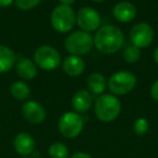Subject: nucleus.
Masks as SVG:
<instances>
[{"label":"nucleus","mask_w":158,"mask_h":158,"mask_svg":"<svg viewBox=\"0 0 158 158\" xmlns=\"http://www.w3.org/2000/svg\"><path fill=\"white\" fill-rule=\"evenodd\" d=\"M95 48L103 54L117 53L123 46L125 36L119 27L114 25H104L97 31L93 37Z\"/></svg>","instance_id":"f257e3e1"},{"label":"nucleus","mask_w":158,"mask_h":158,"mask_svg":"<svg viewBox=\"0 0 158 158\" xmlns=\"http://www.w3.org/2000/svg\"><path fill=\"white\" fill-rule=\"evenodd\" d=\"M121 112V103L114 94H101L94 103V114L98 119L103 123H112L119 116Z\"/></svg>","instance_id":"f03ea898"},{"label":"nucleus","mask_w":158,"mask_h":158,"mask_svg":"<svg viewBox=\"0 0 158 158\" xmlns=\"http://www.w3.org/2000/svg\"><path fill=\"white\" fill-rule=\"evenodd\" d=\"M94 42L93 37L90 33H87L84 31H77L69 34L66 37L64 47L66 51L73 55H86L92 50Z\"/></svg>","instance_id":"7ed1b4c3"},{"label":"nucleus","mask_w":158,"mask_h":158,"mask_svg":"<svg viewBox=\"0 0 158 158\" xmlns=\"http://www.w3.org/2000/svg\"><path fill=\"white\" fill-rule=\"evenodd\" d=\"M52 27L57 33L65 34L70 31L76 23V13L70 6L59 5L53 9L50 15Z\"/></svg>","instance_id":"20e7f679"},{"label":"nucleus","mask_w":158,"mask_h":158,"mask_svg":"<svg viewBox=\"0 0 158 158\" xmlns=\"http://www.w3.org/2000/svg\"><path fill=\"white\" fill-rule=\"evenodd\" d=\"M136 86V77L129 70L114 73L107 81V87L112 94L121 97L130 93Z\"/></svg>","instance_id":"39448f33"},{"label":"nucleus","mask_w":158,"mask_h":158,"mask_svg":"<svg viewBox=\"0 0 158 158\" xmlns=\"http://www.w3.org/2000/svg\"><path fill=\"white\" fill-rule=\"evenodd\" d=\"M33 61L37 67L44 70H54L61 65V55L59 51L51 46H41L34 52Z\"/></svg>","instance_id":"423d86ee"},{"label":"nucleus","mask_w":158,"mask_h":158,"mask_svg":"<svg viewBox=\"0 0 158 158\" xmlns=\"http://www.w3.org/2000/svg\"><path fill=\"white\" fill-rule=\"evenodd\" d=\"M84 118L76 112H66L60 117L59 131L64 138L74 139L84 129Z\"/></svg>","instance_id":"0eeeda50"},{"label":"nucleus","mask_w":158,"mask_h":158,"mask_svg":"<svg viewBox=\"0 0 158 158\" xmlns=\"http://www.w3.org/2000/svg\"><path fill=\"white\" fill-rule=\"evenodd\" d=\"M101 15L99 11L92 7H82L76 13V23L81 28V31L91 33L100 28Z\"/></svg>","instance_id":"6e6552de"},{"label":"nucleus","mask_w":158,"mask_h":158,"mask_svg":"<svg viewBox=\"0 0 158 158\" xmlns=\"http://www.w3.org/2000/svg\"><path fill=\"white\" fill-rule=\"evenodd\" d=\"M154 29L148 23L141 22L135 24L130 31V41L139 49L147 48L154 40Z\"/></svg>","instance_id":"1a4fd4ad"},{"label":"nucleus","mask_w":158,"mask_h":158,"mask_svg":"<svg viewBox=\"0 0 158 158\" xmlns=\"http://www.w3.org/2000/svg\"><path fill=\"white\" fill-rule=\"evenodd\" d=\"M22 114L25 120L28 121L31 125H39L42 123L47 118L46 108L39 102L34 101H26L22 106Z\"/></svg>","instance_id":"9d476101"},{"label":"nucleus","mask_w":158,"mask_h":158,"mask_svg":"<svg viewBox=\"0 0 158 158\" xmlns=\"http://www.w3.org/2000/svg\"><path fill=\"white\" fill-rule=\"evenodd\" d=\"M136 8L129 1H120L113 8V16L119 23H129L136 16Z\"/></svg>","instance_id":"9b49d317"},{"label":"nucleus","mask_w":158,"mask_h":158,"mask_svg":"<svg viewBox=\"0 0 158 158\" xmlns=\"http://www.w3.org/2000/svg\"><path fill=\"white\" fill-rule=\"evenodd\" d=\"M13 145L15 151L23 157L29 156L34 153L36 147V142L33 135L27 132H20L15 135L13 141Z\"/></svg>","instance_id":"f8f14e48"},{"label":"nucleus","mask_w":158,"mask_h":158,"mask_svg":"<svg viewBox=\"0 0 158 158\" xmlns=\"http://www.w3.org/2000/svg\"><path fill=\"white\" fill-rule=\"evenodd\" d=\"M62 68H63L64 73L67 76L75 78V77L80 76L85 72L86 63L81 59V56L70 54L63 60V62H62Z\"/></svg>","instance_id":"ddd939ff"},{"label":"nucleus","mask_w":158,"mask_h":158,"mask_svg":"<svg viewBox=\"0 0 158 158\" xmlns=\"http://www.w3.org/2000/svg\"><path fill=\"white\" fill-rule=\"evenodd\" d=\"M93 103L91 93L87 90H78L72 98L73 110L78 114H85L91 108Z\"/></svg>","instance_id":"4468645a"},{"label":"nucleus","mask_w":158,"mask_h":158,"mask_svg":"<svg viewBox=\"0 0 158 158\" xmlns=\"http://www.w3.org/2000/svg\"><path fill=\"white\" fill-rule=\"evenodd\" d=\"M15 72L24 80H31L37 76L38 67L33 60L28 57H21L14 65Z\"/></svg>","instance_id":"2eb2a0df"},{"label":"nucleus","mask_w":158,"mask_h":158,"mask_svg":"<svg viewBox=\"0 0 158 158\" xmlns=\"http://www.w3.org/2000/svg\"><path fill=\"white\" fill-rule=\"evenodd\" d=\"M16 63V55L11 48L0 44V74L8 73Z\"/></svg>","instance_id":"dca6fc26"},{"label":"nucleus","mask_w":158,"mask_h":158,"mask_svg":"<svg viewBox=\"0 0 158 158\" xmlns=\"http://www.w3.org/2000/svg\"><path fill=\"white\" fill-rule=\"evenodd\" d=\"M87 86L90 89V91L93 94L101 95L104 93L106 87H107V81L105 77L101 73H92L87 78Z\"/></svg>","instance_id":"f3484780"},{"label":"nucleus","mask_w":158,"mask_h":158,"mask_svg":"<svg viewBox=\"0 0 158 158\" xmlns=\"http://www.w3.org/2000/svg\"><path fill=\"white\" fill-rule=\"evenodd\" d=\"M10 93L18 101H24V100L28 99V97L31 95V89L25 81L18 80L12 84L11 88H10Z\"/></svg>","instance_id":"a211bd4d"},{"label":"nucleus","mask_w":158,"mask_h":158,"mask_svg":"<svg viewBox=\"0 0 158 158\" xmlns=\"http://www.w3.org/2000/svg\"><path fill=\"white\" fill-rule=\"evenodd\" d=\"M49 155L51 158H68L69 151L67 146L61 142L52 143L49 147Z\"/></svg>","instance_id":"6ab92c4d"},{"label":"nucleus","mask_w":158,"mask_h":158,"mask_svg":"<svg viewBox=\"0 0 158 158\" xmlns=\"http://www.w3.org/2000/svg\"><path fill=\"white\" fill-rule=\"evenodd\" d=\"M123 60L129 64H134L140 60L141 57V49L136 48L134 46H130L125 49L123 51Z\"/></svg>","instance_id":"aec40b11"},{"label":"nucleus","mask_w":158,"mask_h":158,"mask_svg":"<svg viewBox=\"0 0 158 158\" xmlns=\"http://www.w3.org/2000/svg\"><path fill=\"white\" fill-rule=\"evenodd\" d=\"M148 128H149V123L148 120L144 117H140L138 118L133 123V130H134V133L136 135H144L146 134V132L148 131Z\"/></svg>","instance_id":"412c9836"},{"label":"nucleus","mask_w":158,"mask_h":158,"mask_svg":"<svg viewBox=\"0 0 158 158\" xmlns=\"http://www.w3.org/2000/svg\"><path fill=\"white\" fill-rule=\"evenodd\" d=\"M41 0H14L16 7L22 11H29L36 8Z\"/></svg>","instance_id":"4be33fe9"},{"label":"nucleus","mask_w":158,"mask_h":158,"mask_svg":"<svg viewBox=\"0 0 158 158\" xmlns=\"http://www.w3.org/2000/svg\"><path fill=\"white\" fill-rule=\"evenodd\" d=\"M151 97L154 101L158 102V79L152 85V88H151Z\"/></svg>","instance_id":"5701e85b"},{"label":"nucleus","mask_w":158,"mask_h":158,"mask_svg":"<svg viewBox=\"0 0 158 158\" xmlns=\"http://www.w3.org/2000/svg\"><path fill=\"white\" fill-rule=\"evenodd\" d=\"M70 158H92V156L85 152H76L70 156Z\"/></svg>","instance_id":"b1692460"},{"label":"nucleus","mask_w":158,"mask_h":158,"mask_svg":"<svg viewBox=\"0 0 158 158\" xmlns=\"http://www.w3.org/2000/svg\"><path fill=\"white\" fill-rule=\"evenodd\" d=\"M14 2V0H0V8H7Z\"/></svg>","instance_id":"393cba45"},{"label":"nucleus","mask_w":158,"mask_h":158,"mask_svg":"<svg viewBox=\"0 0 158 158\" xmlns=\"http://www.w3.org/2000/svg\"><path fill=\"white\" fill-rule=\"evenodd\" d=\"M60 5H64V6H72L75 2V0H59Z\"/></svg>","instance_id":"a878e982"},{"label":"nucleus","mask_w":158,"mask_h":158,"mask_svg":"<svg viewBox=\"0 0 158 158\" xmlns=\"http://www.w3.org/2000/svg\"><path fill=\"white\" fill-rule=\"evenodd\" d=\"M153 57H154V61H155L156 63L158 64V47H157V48L155 49V51H154Z\"/></svg>","instance_id":"bb28decb"},{"label":"nucleus","mask_w":158,"mask_h":158,"mask_svg":"<svg viewBox=\"0 0 158 158\" xmlns=\"http://www.w3.org/2000/svg\"><path fill=\"white\" fill-rule=\"evenodd\" d=\"M91 1H93V2H97V3H101V2H103V1H105V0H91Z\"/></svg>","instance_id":"cd10ccee"},{"label":"nucleus","mask_w":158,"mask_h":158,"mask_svg":"<svg viewBox=\"0 0 158 158\" xmlns=\"http://www.w3.org/2000/svg\"><path fill=\"white\" fill-rule=\"evenodd\" d=\"M22 158H33V157H29V156H26V157H22Z\"/></svg>","instance_id":"c85d7f7f"}]
</instances>
